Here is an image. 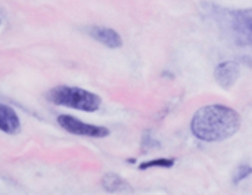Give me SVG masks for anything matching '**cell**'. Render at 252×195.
Returning a JSON list of instances; mask_svg holds the SVG:
<instances>
[{
	"label": "cell",
	"mask_w": 252,
	"mask_h": 195,
	"mask_svg": "<svg viewBox=\"0 0 252 195\" xmlns=\"http://www.w3.org/2000/svg\"><path fill=\"white\" fill-rule=\"evenodd\" d=\"M193 135L207 142H219L233 136L241 127V116L226 105H207L192 120Z\"/></svg>",
	"instance_id": "6da1fadb"
},
{
	"label": "cell",
	"mask_w": 252,
	"mask_h": 195,
	"mask_svg": "<svg viewBox=\"0 0 252 195\" xmlns=\"http://www.w3.org/2000/svg\"><path fill=\"white\" fill-rule=\"evenodd\" d=\"M47 99L56 105L93 113L100 108V98L89 90L71 86H58L47 93Z\"/></svg>",
	"instance_id": "7a4b0ae2"
},
{
	"label": "cell",
	"mask_w": 252,
	"mask_h": 195,
	"mask_svg": "<svg viewBox=\"0 0 252 195\" xmlns=\"http://www.w3.org/2000/svg\"><path fill=\"white\" fill-rule=\"evenodd\" d=\"M230 33L239 46H252V9H242L230 13Z\"/></svg>",
	"instance_id": "3957f363"
},
{
	"label": "cell",
	"mask_w": 252,
	"mask_h": 195,
	"mask_svg": "<svg viewBox=\"0 0 252 195\" xmlns=\"http://www.w3.org/2000/svg\"><path fill=\"white\" fill-rule=\"evenodd\" d=\"M58 123L69 133L78 136H90V138H105L109 135V130L102 126H93L89 123H83L71 116H59Z\"/></svg>",
	"instance_id": "277c9868"
},
{
	"label": "cell",
	"mask_w": 252,
	"mask_h": 195,
	"mask_svg": "<svg viewBox=\"0 0 252 195\" xmlns=\"http://www.w3.org/2000/svg\"><path fill=\"white\" fill-rule=\"evenodd\" d=\"M239 74H241L239 65H238L236 62L227 61V62L220 64V65L216 68L214 77H216L217 83H219L221 87L229 89V87H232V86L238 81Z\"/></svg>",
	"instance_id": "5b68a950"
},
{
	"label": "cell",
	"mask_w": 252,
	"mask_h": 195,
	"mask_svg": "<svg viewBox=\"0 0 252 195\" xmlns=\"http://www.w3.org/2000/svg\"><path fill=\"white\" fill-rule=\"evenodd\" d=\"M89 33L93 39L100 41L102 44L108 47H121L123 46V39L117 31L108 27H90Z\"/></svg>",
	"instance_id": "8992f818"
},
{
	"label": "cell",
	"mask_w": 252,
	"mask_h": 195,
	"mask_svg": "<svg viewBox=\"0 0 252 195\" xmlns=\"http://www.w3.org/2000/svg\"><path fill=\"white\" fill-rule=\"evenodd\" d=\"M0 126L1 130L9 135H15L21 129V123L16 113L7 105H0Z\"/></svg>",
	"instance_id": "52a82bcc"
},
{
	"label": "cell",
	"mask_w": 252,
	"mask_h": 195,
	"mask_svg": "<svg viewBox=\"0 0 252 195\" xmlns=\"http://www.w3.org/2000/svg\"><path fill=\"white\" fill-rule=\"evenodd\" d=\"M103 188L111 191V193H117V191H123V190H128L130 187L118 176L115 175H106L103 178Z\"/></svg>",
	"instance_id": "ba28073f"
},
{
	"label": "cell",
	"mask_w": 252,
	"mask_h": 195,
	"mask_svg": "<svg viewBox=\"0 0 252 195\" xmlns=\"http://www.w3.org/2000/svg\"><path fill=\"white\" fill-rule=\"evenodd\" d=\"M174 163H176L174 158H158V160H152V161L140 164L139 169L146 170V169H151V167H173Z\"/></svg>",
	"instance_id": "9c48e42d"
},
{
	"label": "cell",
	"mask_w": 252,
	"mask_h": 195,
	"mask_svg": "<svg viewBox=\"0 0 252 195\" xmlns=\"http://www.w3.org/2000/svg\"><path fill=\"white\" fill-rule=\"evenodd\" d=\"M252 173V167L251 166H248V164H242V166H239L238 167V172H236V175H235V184H239L241 181H244L245 178H248L250 175Z\"/></svg>",
	"instance_id": "30bf717a"
}]
</instances>
